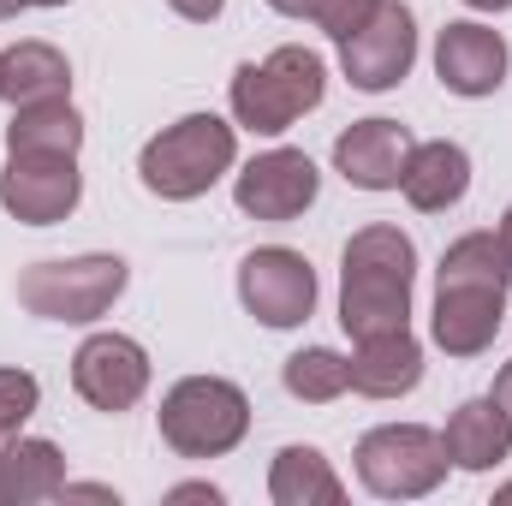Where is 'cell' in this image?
<instances>
[{"instance_id": "1", "label": "cell", "mask_w": 512, "mask_h": 506, "mask_svg": "<svg viewBox=\"0 0 512 506\" xmlns=\"http://www.w3.org/2000/svg\"><path fill=\"white\" fill-rule=\"evenodd\" d=\"M512 262L501 251V233H465L441 251L435 268V316L429 334L447 358H483L507 316Z\"/></svg>"}, {"instance_id": "2", "label": "cell", "mask_w": 512, "mask_h": 506, "mask_svg": "<svg viewBox=\"0 0 512 506\" xmlns=\"http://www.w3.org/2000/svg\"><path fill=\"white\" fill-rule=\"evenodd\" d=\"M411 274L417 245L399 227H364L340 256V328L352 340L411 328Z\"/></svg>"}, {"instance_id": "3", "label": "cell", "mask_w": 512, "mask_h": 506, "mask_svg": "<svg viewBox=\"0 0 512 506\" xmlns=\"http://www.w3.org/2000/svg\"><path fill=\"white\" fill-rule=\"evenodd\" d=\"M233 161H239V131L227 126L221 114H185V120H173L167 131H155L143 143L137 179L161 203H191L221 173H233Z\"/></svg>"}, {"instance_id": "4", "label": "cell", "mask_w": 512, "mask_h": 506, "mask_svg": "<svg viewBox=\"0 0 512 506\" xmlns=\"http://www.w3.org/2000/svg\"><path fill=\"white\" fill-rule=\"evenodd\" d=\"M322 90H328V66L316 48H274L262 66L245 60L233 72V120L256 137H280L292 131V120H304L310 108H322Z\"/></svg>"}, {"instance_id": "5", "label": "cell", "mask_w": 512, "mask_h": 506, "mask_svg": "<svg viewBox=\"0 0 512 506\" xmlns=\"http://www.w3.org/2000/svg\"><path fill=\"white\" fill-rule=\"evenodd\" d=\"M251 429V399L227 376H185L161 399V441L179 459H221L245 441Z\"/></svg>"}, {"instance_id": "6", "label": "cell", "mask_w": 512, "mask_h": 506, "mask_svg": "<svg viewBox=\"0 0 512 506\" xmlns=\"http://www.w3.org/2000/svg\"><path fill=\"white\" fill-rule=\"evenodd\" d=\"M131 268L120 256H66V262H36L18 274V304L42 322H96L114 310L126 292Z\"/></svg>"}, {"instance_id": "7", "label": "cell", "mask_w": 512, "mask_h": 506, "mask_svg": "<svg viewBox=\"0 0 512 506\" xmlns=\"http://www.w3.org/2000/svg\"><path fill=\"white\" fill-rule=\"evenodd\" d=\"M358 483L376 501H423L447 477V447L423 423H382L358 441Z\"/></svg>"}, {"instance_id": "8", "label": "cell", "mask_w": 512, "mask_h": 506, "mask_svg": "<svg viewBox=\"0 0 512 506\" xmlns=\"http://www.w3.org/2000/svg\"><path fill=\"white\" fill-rule=\"evenodd\" d=\"M411 66H417V18H411V6H399V0H376L370 24L340 42V72H346L352 90H364V96L399 90Z\"/></svg>"}, {"instance_id": "9", "label": "cell", "mask_w": 512, "mask_h": 506, "mask_svg": "<svg viewBox=\"0 0 512 506\" xmlns=\"http://www.w3.org/2000/svg\"><path fill=\"white\" fill-rule=\"evenodd\" d=\"M239 304L262 328H298L316 310V268L286 245H262L239 262Z\"/></svg>"}, {"instance_id": "10", "label": "cell", "mask_w": 512, "mask_h": 506, "mask_svg": "<svg viewBox=\"0 0 512 506\" xmlns=\"http://www.w3.org/2000/svg\"><path fill=\"white\" fill-rule=\"evenodd\" d=\"M84 173L78 155H6L0 167V209L24 227H54L78 209Z\"/></svg>"}, {"instance_id": "11", "label": "cell", "mask_w": 512, "mask_h": 506, "mask_svg": "<svg viewBox=\"0 0 512 506\" xmlns=\"http://www.w3.org/2000/svg\"><path fill=\"white\" fill-rule=\"evenodd\" d=\"M72 387L96 411H131L149 393V352L131 334H90L72 352Z\"/></svg>"}, {"instance_id": "12", "label": "cell", "mask_w": 512, "mask_h": 506, "mask_svg": "<svg viewBox=\"0 0 512 506\" xmlns=\"http://www.w3.org/2000/svg\"><path fill=\"white\" fill-rule=\"evenodd\" d=\"M322 191V173L304 149H268L239 167L233 179V197L251 221H298Z\"/></svg>"}, {"instance_id": "13", "label": "cell", "mask_w": 512, "mask_h": 506, "mask_svg": "<svg viewBox=\"0 0 512 506\" xmlns=\"http://www.w3.org/2000/svg\"><path fill=\"white\" fill-rule=\"evenodd\" d=\"M435 78L453 96H495L507 84V42H501V30L471 24V18L447 24L435 36Z\"/></svg>"}, {"instance_id": "14", "label": "cell", "mask_w": 512, "mask_h": 506, "mask_svg": "<svg viewBox=\"0 0 512 506\" xmlns=\"http://www.w3.org/2000/svg\"><path fill=\"white\" fill-rule=\"evenodd\" d=\"M411 155V131L399 120H358L334 137V173L358 191H399Z\"/></svg>"}, {"instance_id": "15", "label": "cell", "mask_w": 512, "mask_h": 506, "mask_svg": "<svg viewBox=\"0 0 512 506\" xmlns=\"http://www.w3.org/2000/svg\"><path fill=\"white\" fill-rule=\"evenodd\" d=\"M441 447H447V465H459V471H495L512 453V411L495 393L489 399H465L447 417Z\"/></svg>"}, {"instance_id": "16", "label": "cell", "mask_w": 512, "mask_h": 506, "mask_svg": "<svg viewBox=\"0 0 512 506\" xmlns=\"http://www.w3.org/2000/svg\"><path fill=\"white\" fill-rule=\"evenodd\" d=\"M399 191H405L411 209L441 215V209H453V203L471 191V155H465L459 143H447V137H435V143H411L405 173H399Z\"/></svg>"}, {"instance_id": "17", "label": "cell", "mask_w": 512, "mask_h": 506, "mask_svg": "<svg viewBox=\"0 0 512 506\" xmlns=\"http://www.w3.org/2000/svg\"><path fill=\"white\" fill-rule=\"evenodd\" d=\"M352 370V393L364 399H399L423 381V346L411 340V328H393V334H370L358 340V352L346 358Z\"/></svg>"}, {"instance_id": "18", "label": "cell", "mask_w": 512, "mask_h": 506, "mask_svg": "<svg viewBox=\"0 0 512 506\" xmlns=\"http://www.w3.org/2000/svg\"><path fill=\"white\" fill-rule=\"evenodd\" d=\"M72 96V60L54 42H12L0 48V102L30 108V102H60Z\"/></svg>"}, {"instance_id": "19", "label": "cell", "mask_w": 512, "mask_h": 506, "mask_svg": "<svg viewBox=\"0 0 512 506\" xmlns=\"http://www.w3.org/2000/svg\"><path fill=\"white\" fill-rule=\"evenodd\" d=\"M66 495V459L54 441L36 435H12L0 447V506H36Z\"/></svg>"}, {"instance_id": "20", "label": "cell", "mask_w": 512, "mask_h": 506, "mask_svg": "<svg viewBox=\"0 0 512 506\" xmlns=\"http://www.w3.org/2000/svg\"><path fill=\"white\" fill-rule=\"evenodd\" d=\"M78 149H84V120H78L72 96L12 108V126H6V155H78Z\"/></svg>"}, {"instance_id": "21", "label": "cell", "mask_w": 512, "mask_h": 506, "mask_svg": "<svg viewBox=\"0 0 512 506\" xmlns=\"http://www.w3.org/2000/svg\"><path fill=\"white\" fill-rule=\"evenodd\" d=\"M268 495H274V506H340L346 483L334 477V465L316 447H280L274 471H268Z\"/></svg>"}, {"instance_id": "22", "label": "cell", "mask_w": 512, "mask_h": 506, "mask_svg": "<svg viewBox=\"0 0 512 506\" xmlns=\"http://www.w3.org/2000/svg\"><path fill=\"white\" fill-rule=\"evenodd\" d=\"M280 381H286L292 399H304V405H328V399H340V393L352 387V370H346L340 352H328V346H304V352L286 358Z\"/></svg>"}, {"instance_id": "23", "label": "cell", "mask_w": 512, "mask_h": 506, "mask_svg": "<svg viewBox=\"0 0 512 506\" xmlns=\"http://www.w3.org/2000/svg\"><path fill=\"white\" fill-rule=\"evenodd\" d=\"M36 405H42V381L30 370H0V447L36 417Z\"/></svg>"}, {"instance_id": "24", "label": "cell", "mask_w": 512, "mask_h": 506, "mask_svg": "<svg viewBox=\"0 0 512 506\" xmlns=\"http://www.w3.org/2000/svg\"><path fill=\"white\" fill-rule=\"evenodd\" d=\"M370 12H376V0H322L316 30H328L334 42H346L352 30H364V24H370Z\"/></svg>"}, {"instance_id": "25", "label": "cell", "mask_w": 512, "mask_h": 506, "mask_svg": "<svg viewBox=\"0 0 512 506\" xmlns=\"http://www.w3.org/2000/svg\"><path fill=\"white\" fill-rule=\"evenodd\" d=\"M167 6H173V12H179V18H191V24H215V18H221V6H227V0H167Z\"/></svg>"}, {"instance_id": "26", "label": "cell", "mask_w": 512, "mask_h": 506, "mask_svg": "<svg viewBox=\"0 0 512 506\" xmlns=\"http://www.w3.org/2000/svg\"><path fill=\"white\" fill-rule=\"evenodd\" d=\"M274 12H286V18H310L316 24V12H322V0H268Z\"/></svg>"}, {"instance_id": "27", "label": "cell", "mask_w": 512, "mask_h": 506, "mask_svg": "<svg viewBox=\"0 0 512 506\" xmlns=\"http://www.w3.org/2000/svg\"><path fill=\"white\" fill-rule=\"evenodd\" d=\"M173 501H221V489H215V483H179V489H173Z\"/></svg>"}, {"instance_id": "28", "label": "cell", "mask_w": 512, "mask_h": 506, "mask_svg": "<svg viewBox=\"0 0 512 506\" xmlns=\"http://www.w3.org/2000/svg\"><path fill=\"white\" fill-rule=\"evenodd\" d=\"M495 399H501V405L512 411V358L501 364V376H495Z\"/></svg>"}, {"instance_id": "29", "label": "cell", "mask_w": 512, "mask_h": 506, "mask_svg": "<svg viewBox=\"0 0 512 506\" xmlns=\"http://www.w3.org/2000/svg\"><path fill=\"white\" fill-rule=\"evenodd\" d=\"M495 233H501V251H507V262H512V203H507V215H501V227H495Z\"/></svg>"}, {"instance_id": "30", "label": "cell", "mask_w": 512, "mask_h": 506, "mask_svg": "<svg viewBox=\"0 0 512 506\" xmlns=\"http://www.w3.org/2000/svg\"><path fill=\"white\" fill-rule=\"evenodd\" d=\"M465 6H471V12H507L512 0H465Z\"/></svg>"}, {"instance_id": "31", "label": "cell", "mask_w": 512, "mask_h": 506, "mask_svg": "<svg viewBox=\"0 0 512 506\" xmlns=\"http://www.w3.org/2000/svg\"><path fill=\"white\" fill-rule=\"evenodd\" d=\"M24 6H30V0H0V18H18Z\"/></svg>"}, {"instance_id": "32", "label": "cell", "mask_w": 512, "mask_h": 506, "mask_svg": "<svg viewBox=\"0 0 512 506\" xmlns=\"http://www.w3.org/2000/svg\"><path fill=\"white\" fill-rule=\"evenodd\" d=\"M30 6H66V0H30Z\"/></svg>"}, {"instance_id": "33", "label": "cell", "mask_w": 512, "mask_h": 506, "mask_svg": "<svg viewBox=\"0 0 512 506\" xmlns=\"http://www.w3.org/2000/svg\"><path fill=\"white\" fill-rule=\"evenodd\" d=\"M495 501H512V483H507V489H501V495H495Z\"/></svg>"}]
</instances>
